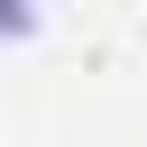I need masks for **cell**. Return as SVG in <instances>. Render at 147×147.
Segmentation results:
<instances>
[{"instance_id": "cell-1", "label": "cell", "mask_w": 147, "mask_h": 147, "mask_svg": "<svg viewBox=\"0 0 147 147\" xmlns=\"http://www.w3.org/2000/svg\"><path fill=\"white\" fill-rule=\"evenodd\" d=\"M37 28V0H0V37H28Z\"/></svg>"}]
</instances>
